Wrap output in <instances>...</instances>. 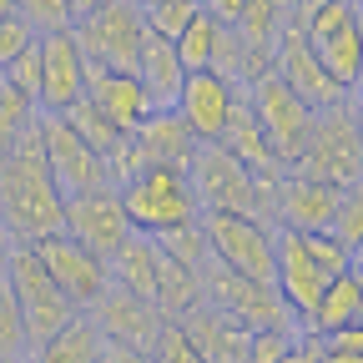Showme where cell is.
<instances>
[{
    "mask_svg": "<svg viewBox=\"0 0 363 363\" xmlns=\"http://www.w3.org/2000/svg\"><path fill=\"white\" fill-rule=\"evenodd\" d=\"M116 197H121V212L131 222V233H142V238H162V233H172V227H187L202 212L187 172H177V167L131 172L116 187Z\"/></svg>",
    "mask_w": 363,
    "mask_h": 363,
    "instance_id": "obj_3",
    "label": "cell"
},
{
    "mask_svg": "<svg viewBox=\"0 0 363 363\" xmlns=\"http://www.w3.org/2000/svg\"><path fill=\"white\" fill-rule=\"evenodd\" d=\"M16 16L35 30V35H51V30H71V0H16Z\"/></svg>",
    "mask_w": 363,
    "mask_h": 363,
    "instance_id": "obj_32",
    "label": "cell"
},
{
    "mask_svg": "<svg viewBox=\"0 0 363 363\" xmlns=\"http://www.w3.org/2000/svg\"><path fill=\"white\" fill-rule=\"evenodd\" d=\"M293 167L308 172V177H318V182H328V187H338V192L358 187V177H363V131H358V106H353V96L338 101V106L313 111L303 157H298Z\"/></svg>",
    "mask_w": 363,
    "mask_h": 363,
    "instance_id": "obj_4",
    "label": "cell"
},
{
    "mask_svg": "<svg viewBox=\"0 0 363 363\" xmlns=\"http://www.w3.org/2000/svg\"><path fill=\"white\" fill-rule=\"evenodd\" d=\"M35 363H101V333L86 313H76L61 333L35 343Z\"/></svg>",
    "mask_w": 363,
    "mask_h": 363,
    "instance_id": "obj_25",
    "label": "cell"
},
{
    "mask_svg": "<svg viewBox=\"0 0 363 363\" xmlns=\"http://www.w3.org/2000/svg\"><path fill=\"white\" fill-rule=\"evenodd\" d=\"M147 358H152V363H202V353L192 348L187 333H182V323H162L157 343L147 348Z\"/></svg>",
    "mask_w": 363,
    "mask_h": 363,
    "instance_id": "obj_36",
    "label": "cell"
},
{
    "mask_svg": "<svg viewBox=\"0 0 363 363\" xmlns=\"http://www.w3.org/2000/svg\"><path fill=\"white\" fill-rule=\"evenodd\" d=\"M0 76H6L11 86H21L26 96L35 101V91H40V51H35V45H26V51H21L6 71H0Z\"/></svg>",
    "mask_w": 363,
    "mask_h": 363,
    "instance_id": "obj_37",
    "label": "cell"
},
{
    "mask_svg": "<svg viewBox=\"0 0 363 363\" xmlns=\"http://www.w3.org/2000/svg\"><path fill=\"white\" fill-rule=\"evenodd\" d=\"M217 30H222V21H212L207 11H197V16L187 21V30H182V35L172 40L187 71H207V66H212V51H217Z\"/></svg>",
    "mask_w": 363,
    "mask_h": 363,
    "instance_id": "obj_28",
    "label": "cell"
},
{
    "mask_svg": "<svg viewBox=\"0 0 363 363\" xmlns=\"http://www.w3.org/2000/svg\"><path fill=\"white\" fill-rule=\"evenodd\" d=\"M172 262H182V267H202V257H207V238H202V227L197 222H187V227H172V233H162V238H152Z\"/></svg>",
    "mask_w": 363,
    "mask_h": 363,
    "instance_id": "obj_33",
    "label": "cell"
},
{
    "mask_svg": "<svg viewBox=\"0 0 363 363\" xmlns=\"http://www.w3.org/2000/svg\"><path fill=\"white\" fill-rule=\"evenodd\" d=\"M6 16H16V0H0V21H6Z\"/></svg>",
    "mask_w": 363,
    "mask_h": 363,
    "instance_id": "obj_44",
    "label": "cell"
},
{
    "mask_svg": "<svg viewBox=\"0 0 363 363\" xmlns=\"http://www.w3.org/2000/svg\"><path fill=\"white\" fill-rule=\"evenodd\" d=\"M187 182H192L202 212H238V217L272 222V187H267V182H257L233 152L217 147V142H202V147L192 152Z\"/></svg>",
    "mask_w": 363,
    "mask_h": 363,
    "instance_id": "obj_2",
    "label": "cell"
},
{
    "mask_svg": "<svg viewBox=\"0 0 363 363\" xmlns=\"http://www.w3.org/2000/svg\"><path fill=\"white\" fill-rule=\"evenodd\" d=\"M26 45H35V30H30L21 16H6V21H0V71H6V66L26 51Z\"/></svg>",
    "mask_w": 363,
    "mask_h": 363,
    "instance_id": "obj_38",
    "label": "cell"
},
{
    "mask_svg": "<svg viewBox=\"0 0 363 363\" xmlns=\"http://www.w3.org/2000/svg\"><path fill=\"white\" fill-rule=\"evenodd\" d=\"M101 363H152L142 348H126V343H106L101 338Z\"/></svg>",
    "mask_w": 363,
    "mask_h": 363,
    "instance_id": "obj_40",
    "label": "cell"
},
{
    "mask_svg": "<svg viewBox=\"0 0 363 363\" xmlns=\"http://www.w3.org/2000/svg\"><path fill=\"white\" fill-rule=\"evenodd\" d=\"M61 233L76 238L81 247H91L96 257H111V252L131 238V222H126V212H121L116 187H91V192L66 197V207H61Z\"/></svg>",
    "mask_w": 363,
    "mask_h": 363,
    "instance_id": "obj_13",
    "label": "cell"
},
{
    "mask_svg": "<svg viewBox=\"0 0 363 363\" xmlns=\"http://www.w3.org/2000/svg\"><path fill=\"white\" fill-rule=\"evenodd\" d=\"M86 318L96 323V333H101L106 343H126V348H142V353L157 343V333H162V323H167V318L157 313V303L136 298V293H126V288H116V283L101 288V298L86 308Z\"/></svg>",
    "mask_w": 363,
    "mask_h": 363,
    "instance_id": "obj_17",
    "label": "cell"
},
{
    "mask_svg": "<svg viewBox=\"0 0 363 363\" xmlns=\"http://www.w3.org/2000/svg\"><path fill=\"white\" fill-rule=\"evenodd\" d=\"M328 233H333L348 252L363 247V192H358V187H348V192L338 197V212H333V227H328Z\"/></svg>",
    "mask_w": 363,
    "mask_h": 363,
    "instance_id": "obj_35",
    "label": "cell"
},
{
    "mask_svg": "<svg viewBox=\"0 0 363 363\" xmlns=\"http://www.w3.org/2000/svg\"><path fill=\"white\" fill-rule=\"evenodd\" d=\"M197 227L207 238V257L227 272H242L252 283H272V257H278V227L238 217V212H197Z\"/></svg>",
    "mask_w": 363,
    "mask_h": 363,
    "instance_id": "obj_8",
    "label": "cell"
},
{
    "mask_svg": "<svg viewBox=\"0 0 363 363\" xmlns=\"http://www.w3.org/2000/svg\"><path fill=\"white\" fill-rule=\"evenodd\" d=\"M338 187L318 182L298 167H288L272 187V227H288V233H328L333 212H338Z\"/></svg>",
    "mask_w": 363,
    "mask_h": 363,
    "instance_id": "obj_15",
    "label": "cell"
},
{
    "mask_svg": "<svg viewBox=\"0 0 363 363\" xmlns=\"http://www.w3.org/2000/svg\"><path fill=\"white\" fill-rule=\"evenodd\" d=\"M142 35H147V21L136 0H101L91 16H81L71 26V40L81 45V56L101 61L106 71H131L136 51H142Z\"/></svg>",
    "mask_w": 363,
    "mask_h": 363,
    "instance_id": "obj_9",
    "label": "cell"
},
{
    "mask_svg": "<svg viewBox=\"0 0 363 363\" xmlns=\"http://www.w3.org/2000/svg\"><path fill=\"white\" fill-rule=\"evenodd\" d=\"M247 96V111L262 131V142L272 147V157H278L283 167H293L303 157V142H308V126H313V106H303L293 91L278 81V76H257L252 86H242Z\"/></svg>",
    "mask_w": 363,
    "mask_h": 363,
    "instance_id": "obj_10",
    "label": "cell"
},
{
    "mask_svg": "<svg viewBox=\"0 0 363 363\" xmlns=\"http://www.w3.org/2000/svg\"><path fill=\"white\" fill-rule=\"evenodd\" d=\"M35 247V257L45 262V272L56 278V288L86 313L91 303L101 298V288L111 283V272H106V257H96L91 247H81L76 238H66V233H51V238H40V242H30Z\"/></svg>",
    "mask_w": 363,
    "mask_h": 363,
    "instance_id": "obj_14",
    "label": "cell"
},
{
    "mask_svg": "<svg viewBox=\"0 0 363 363\" xmlns=\"http://www.w3.org/2000/svg\"><path fill=\"white\" fill-rule=\"evenodd\" d=\"M363 11L358 0H318L303 11V35L313 45L318 66H323L343 91H358L363 76Z\"/></svg>",
    "mask_w": 363,
    "mask_h": 363,
    "instance_id": "obj_7",
    "label": "cell"
},
{
    "mask_svg": "<svg viewBox=\"0 0 363 363\" xmlns=\"http://www.w3.org/2000/svg\"><path fill=\"white\" fill-rule=\"evenodd\" d=\"M86 101H96V111L126 136L152 116V101H147L142 81L131 71H106L101 61H86Z\"/></svg>",
    "mask_w": 363,
    "mask_h": 363,
    "instance_id": "obj_19",
    "label": "cell"
},
{
    "mask_svg": "<svg viewBox=\"0 0 363 363\" xmlns=\"http://www.w3.org/2000/svg\"><path fill=\"white\" fill-rule=\"evenodd\" d=\"M217 147H227L257 182H267V187H278V177L288 172L278 157H272V147L262 142V131H257V121H252V111H247V96H238L233 116H227V131L217 136Z\"/></svg>",
    "mask_w": 363,
    "mask_h": 363,
    "instance_id": "obj_22",
    "label": "cell"
},
{
    "mask_svg": "<svg viewBox=\"0 0 363 363\" xmlns=\"http://www.w3.org/2000/svg\"><path fill=\"white\" fill-rule=\"evenodd\" d=\"M197 11H202L197 0H162V6H147V11H142V21H147V30H152V35L177 40L182 30H187V21H192Z\"/></svg>",
    "mask_w": 363,
    "mask_h": 363,
    "instance_id": "obj_34",
    "label": "cell"
},
{
    "mask_svg": "<svg viewBox=\"0 0 363 363\" xmlns=\"http://www.w3.org/2000/svg\"><path fill=\"white\" fill-rule=\"evenodd\" d=\"M6 252H11V238L0 233V278H6Z\"/></svg>",
    "mask_w": 363,
    "mask_h": 363,
    "instance_id": "obj_43",
    "label": "cell"
},
{
    "mask_svg": "<svg viewBox=\"0 0 363 363\" xmlns=\"http://www.w3.org/2000/svg\"><path fill=\"white\" fill-rule=\"evenodd\" d=\"M136 6H142V11H147V6H162V0H136Z\"/></svg>",
    "mask_w": 363,
    "mask_h": 363,
    "instance_id": "obj_45",
    "label": "cell"
},
{
    "mask_svg": "<svg viewBox=\"0 0 363 363\" xmlns=\"http://www.w3.org/2000/svg\"><path fill=\"white\" fill-rule=\"evenodd\" d=\"M298 333H252L247 338V363H283Z\"/></svg>",
    "mask_w": 363,
    "mask_h": 363,
    "instance_id": "obj_39",
    "label": "cell"
},
{
    "mask_svg": "<svg viewBox=\"0 0 363 363\" xmlns=\"http://www.w3.org/2000/svg\"><path fill=\"white\" fill-rule=\"evenodd\" d=\"M358 318H363V278H358V267L338 272V278H328V288L318 293L313 313H308V333L318 338H328L338 328H358Z\"/></svg>",
    "mask_w": 363,
    "mask_h": 363,
    "instance_id": "obj_23",
    "label": "cell"
},
{
    "mask_svg": "<svg viewBox=\"0 0 363 363\" xmlns=\"http://www.w3.org/2000/svg\"><path fill=\"white\" fill-rule=\"evenodd\" d=\"M106 272H111L116 288H126V293H136V298L152 303V293H157V242L142 238V233H131V238L106 257Z\"/></svg>",
    "mask_w": 363,
    "mask_h": 363,
    "instance_id": "obj_24",
    "label": "cell"
},
{
    "mask_svg": "<svg viewBox=\"0 0 363 363\" xmlns=\"http://www.w3.org/2000/svg\"><path fill=\"white\" fill-rule=\"evenodd\" d=\"M40 51V91H35V111H71L86 96V56L81 45L71 40V30H51L35 35Z\"/></svg>",
    "mask_w": 363,
    "mask_h": 363,
    "instance_id": "obj_16",
    "label": "cell"
},
{
    "mask_svg": "<svg viewBox=\"0 0 363 363\" xmlns=\"http://www.w3.org/2000/svg\"><path fill=\"white\" fill-rule=\"evenodd\" d=\"M197 283H202V303H212L217 313H227L247 333H298L293 308L278 298L272 283H252V278H242V272H227L212 257H202Z\"/></svg>",
    "mask_w": 363,
    "mask_h": 363,
    "instance_id": "obj_5",
    "label": "cell"
},
{
    "mask_svg": "<svg viewBox=\"0 0 363 363\" xmlns=\"http://www.w3.org/2000/svg\"><path fill=\"white\" fill-rule=\"evenodd\" d=\"M131 76L142 81L152 111H172L182 81H187V66H182V56H177V45H172V40H162V35L147 30V35H142V51H136Z\"/></svg>",
    "mask_w": 363,
    "mask_h": 363,
    "instance_id": "obj_21",
    "label": "cell"
},
{
    "mask_svg": "<svg viewBox=\"0 0 363 363\" xmlns=\"http://www.w3.org/2000/svg\"><path fill=\"white\" fill-rule=\"evenodd\" d=\"M298 242H303V252L318 262V272H323V278H338V272L358 267V252H348L333 233H298Z\"/></svg>",
    "mask_w": 363,
    "mask_h": 363,
    "instance_id": "obj_31",
    "label": "cell"
},
{
    "mask_svg": "<svg viewBox=\"0 0 363 363\" xmlns=\"http://www.w3.org/2000/svg\"><path fill=\"white\" fill-rule=\"evenodd\" d=\"M61 116H66V126H71L81 142L106 162V167H111V162H116V152L126 147V131H116V126L96 111V101H86V96H81V101H76L71 111H61Z\"/></svg>",
    "mask_w": 363,
    "mask_h": 363,
    "instance_id": "obj_26",
    "label": "cell"
},
{
    "mask_svg": "<svg viewBox=\"0 0 363 363\" xmlns=\"http://www.w3.org/2000/svg\"><path fill=\"white\" fill-rule=\"evenodd\" d=\"M6 283H11V293H16V303H21L30 348L45 343L51 333H61L71 318L81 313V308L56 288V278L45 272V262L35 257L30 242H11V252H6Z\"/></svg>",
    "mask_w": 363,
    "mask_h": 363,
    "instance_id": "obj_6",
    "label": "cell"
},
{
    "mask_svg": "<svg viewBox=\"0 0 363 363\" xmlns=\"http://www.w3.org/2000/svg\"><path fill=\"white\" fill-rule=\"evenodd\" d=\"M26 348H30V338H26L21 303H16L11 283L0 278V363H21V358H26Z\"/></svg>",
    "mask_w": 363,
    "mask_h": 363,
    "instance_id": "obj_30",
    "label": "cell"
},
{
    "mask_svg": "<svg viewBox=\"0 0 363 363\" xmlns=\"http://www.w3.org/2000/svg\"><path fill=\"white\" fill-rule=\"evenodd\" d=\"M61 187L51 167H45V152H40V136H35V121L21 142L0 157V233L11 242H40L61 233Z\"/></svg>",
    "mask_w": 363,
    "mask_h": 363,
    "instance_id": "obj_1",
    "label": "cell"
},
{
    "mask_svg": "<svg viewBox=\"0 0 363 363\" xmlns=\"http://www.w3.org/2000/svg\"><path fill=\"white\" fill-rule=\"evenodd\" d=\"M177 323H182V333L192 338V348L202 353V363H247V338L252 333L242 323H233L227 313H217L212 303L187 308Z\"/></svg>",
    "mask_w": 363,
    "mask_h": 363,
    "instance_id": "obj_20",
    "label": "cell"
},
{
    "mask_svg": "<svg viewBox=\"0 0 363 363\" xmlns=\"http://www.w3.org/2000/svg\"><path fill=\"white\" fill-rule=\"evenodd\" d=\"M35 136H40L45 167H51L61 197H76V192H91V187H111L106 162L66 126V116H56V111H35Z\"/></svg>",
    "mask_w": 363,
    "mask_h": 363,
    "instance_id": "obj_12",
    "label": "cell"
},
{
    "mask_svg": "<svg viewBox=\"0 0 363 363\" xmlns=\"http://www.w3.org/2000/svg\"><path fill=\"white\" fill-rule=\"evenodd\" d=\"M96 6H101V0H71V16L81 21V16H91V11H96Z\"/></svg>",
    "mask_w": 363,
    "mask_h": 363,
    "instance_id": "obj_42",
    "label": "cell"
},
{
    "mask_svg": "<svg viewBox=\"0 0 363 363\" xmlns=\"http://www.w3.org/2000/svg\"><path fill=\"white\" fill-rule=\"evenodd\" d=\"M238 96H242V91L233 81H222L217 71H187L172 111L182 116V126H187L197 142H217V136L227 131V116H233Z\"/></svg>",
    "mask_w": 363,
    "mask_h": 363,
    "instance_id": "obj_18",
    "label": "cell"
},
{
    "mask_svg": "<svg viewBox=\"0 0 363 363\" xmlns=\"http://www.w3.org/2000/svg\"><path fill=\"white\" fill-rule=\"evenodd\" d=\"M272 76H278L293 96L303 101V106H313V111H323V106H338V101H348L353 91H343L323 66H318V56H313V45H308V35H303V11H293L288 21H283V30H278V40H272Z\"/></svg>",
    "mask_w": 363,
    "mask_h": 363,
    "instance_id": "obj_11",
    "label": "cell"
},
{
    "mask_svg": "<svg viewBox=\"0 0 363 363\" xmlns=\"http://www.w3.org/2000/svg\"><path fill=\"white\" fill-rule=\"evenodd\" d=\"M30 121H35V101L26 96L21 86H11L6 76H0V157L30 131Z\"/></svg>",
    "mask_w": 363,
    "mask_h": 363,
    "instance_id": "obj_29",
    "label": "cell"
},
{
    "mask_svg": "<svg viewBox=\"0 0 363 363\" xmlns=\"http://www.w3.org/2000/svg\"><path fill=\"white\" fill-rule=\"evenodd\" d=\"M283 21H288V0H242L233 30L252 45V51H267L272 56V40H278Z\"/></svg>",
    "mask_w": 363,
    "mask_h": 363,
    "instance_id": "obj_27",
    "label": "cell"
},
{
    "mask_svg": "<svg viewBox=\"0 0 363 363\" xmlns=\"http://www.w3.org/2000/svg\"><path fill=\"white\" fill-rule=\"evenodd\" d=\"M318 363H363V353H358V348H338V343L323 338V353H318Z\"/></svg>",
    "mask_w": 363,
    "mask_h": 363,
    "instance_id": "obj_41",
    "label": "cell"
}]
</instances>
